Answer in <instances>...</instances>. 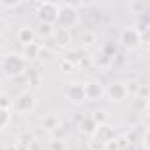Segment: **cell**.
<instances>
[{"mask_svg":"<svg viewBox=\"0 0 150 150\" xmlns=\"http://www.w3.org/2000/svg\"><path fill=\"white\" fill-rule=\"evenodd\" d=\"M88 150H106V145H103V143L97 141L96 138H90V141H88Z\"/></svg>","mask_w":150,"mask_h":150,"instance_id":"cell-23","label":"cell"},{"mask_svg":"<svg viewBox=\"0 0 150 150\" xmlns=\"http://www.w3.org/2000/svg\"><path fill=\"white\" fill-rule=\"evenodd\" d=\"M83 85H85L87 101H99V99H103V96H106V88L99 80H90Z\"/></svg>","mask_w":150,"mask_h":150,"instance_id":"cell-7","label":"cell"},{"mask_svg":"<svg viewBox=\"0 0 150 150\" xmlns=\"http://www.w3.org/2000/svg\"><path fill=\"white\" fill-rule=\"evenodd\" d=\"M28 78H30L32 85H34V87H37V81H39V72H37L35 69H30V71H28Z\"/></svg>","mask_w":150,"mask_h":150,"instance_id":"cell-25","label":"cell"},{"mask_svg":"<svg viewBox=\"0 0 150 150\" xmlns=\"http://www.w3.org/2000/svg\"><path fill=\"white\" fill-rule=\"evenodd\" d=\"M53 41L57 44V48H67L72 41V35H71V30L69 28H64V27H55V34H53Z\"/></svg>","mask_w":150,"mask_h":150,"instance_id":"cell-10","label":"cell"},{"mask_svg":"<svg viewBox=\"0 0 150 150\" xmlns=\"http://www.w3.org/2000/svg\"><path fill=\"white\" fill-rule=\"evenodd\" d=\"M67 62H71L72 65H78L80 62H83V58H85V53L81 51V50H71V51H67V57H64Z\"/></svg>","mask_w":150,"mask_h":150,"instance_id":"cell-17","label":"cell"},{"mask_svg":"<svg viewBox=\"0 0 150 150\" xmlns=\"http://www.w3.org/2000/svg\"><path fill=\"white\" fill-rule=\"evenodd\" d=\"M145 113H146V117H150V97L145 101Z\"/></svg>","mask_w":150,"mask_h":150,"instance_id":"cell-29","label":"cell"},{"mask_svg":"<svg viewBox=\"0 0 150 150\" xmlns=\"http://www.w3.org/2000/svg\"><path fill=\"white\" fill-rule=\"evenodd\" d=\"M35 37H37L35 28L27 27V25L21 27V28H18V32H16V39H18V42H21L23 46H28V44L35 42Z\"/></svg>","mask_w":150,"mask_h":150,"instance_id":"cell-11","label":"cell"},{"mask_svg":"<svg viewBox=\"0 0 150 150\" xmlns=\"http://www.w3.org/2000/svg\"><path fill=\"white\" fill-rule=\"evenodd\" d=\"M0 108H13V99H9L7 96H2V101H0Z\"/></svg>","mask_w":150,"mask_h":150,"instance_id":"cell-26","label":"cell"},{"mask_svg":"<svg viewBox=\"0 0 150 150\" xmlns=\"http://www.w3.org/2000/svg\"><path fill=\"white\" fill-rule=\"evenodd\" d=\"M106 96L111 103H122L129 97V88H127V83H122V81H115V83H110L108 88H106Z\"/></svg>","mask_w":150,"mask_h":150,"instance_id":"cell-6","label":"cell"},{"mask_svg":"<svg viewBox=\"0 0 150 150\" xmlns=\"http://www.w3.org/2000/svg\"><path fill=\"white\" fill-rule=\"evenodd\" d=\"M0 69L6 78H20L28 69V62L20 53H6L0 60Z\"/></svg>","mask_w":150,"mask_h":150,"instance_id":"cell-1","label":"cell"},{"mask_svg":"<svg viewBox=\"0 0 150 150\" xmlns=\"http://www.w3.org/2000/svg\"><path fill=\"white\" fill-rule=\"evenodd\" d=\"M80 132H83V134H87V136H94L96 134V131H97V124H96V120L92 118V117H83L81 118V122H80Z\"/></svg>","mask_w":150,"mask_h":150,"instance_id":"cell-14","label":"cell"},{"mask_svg":"<svg viewBox=\"0 0 150 150\" xmlns=\"http://www.w3.org/2000/svg\"><path fill=\"white\" fill-rule=\"evenodd\" d=\"M80 21V13L76 4H62L60 6V16H58V27L71 28L76 27Z\"/></svg>","mask_w":150,"mask_h":150,"instance_id":"cell-4","label":"cell"},{"mask_svg":"<svg viewBox=\"0 0 150 150\" xmlns=\"http://www.w3.org/2000/svg\"><path fill=\"white\" fill-rule=\"evenodd\" d=\"M141 145L145 150H150V125L143 131V136H141Z\"/></svg>","mask_w":150,"mask_h":150,"instance_id":"cell-22","label":"cell"},{"mask_svg":"<svg viewBox=\"0 0 150 150\" xmlns=\"http://www.w3.org/2000/svg\"><path fill=\"white\" fill-rule=\"evenodd\" d=\"M35 14L39 18V23L55 25V23H58L60 4H55V2H39L35 6Z\"/></svg>","mask_w":150,"mask_h":150,"instance_id":"cell-2","label":"cell"},{"mask_svg":"<svg viewBox=\"0 0 150 150\" xmlns=\"http://www.w3.org/2000/svg\"><path fill=\"white\" fill-rule=\"evenodd\" d=\"M35 103H37L35 94L32 90H23L21 94H18L13 99V111L18 113V115H27V113L34 111Z\"/></svg>","mask_w":150,"mask_h":150,"instance_id":"cell-3","label":"cell"},{"mask_svg":"<svg viewBox=\"0 0 150 150\" xmlns=\"http://www.w3.org/2000/svg\"><path fill=\"white\" fill-rule=\"evenodd\" d=\"M92 138H96V139L101 141L103 145H108L110 141H113V139L117 138V132H115V129H113L111 125L103 124V125L97 127V131H96V134H94Z\"/></svg>","mask_w":150,"mask_h":150,"instance_id":"cell-9","label":"cell"},{"mask_svg":"<svg viewBox=\"0 0 150 150\" xmlns=\"http://www.w3.org/2000/svg\"><path fill=\"white\" fill-rule=\"evenodd\" d=\"M92 118L96 120V124H97V125H103V124H108V122H106V120H108V115H106V111H103V110H101V111H99V110H97V111H94V115H92Z\"/></svg>","mask_w":150,"mask_h":150,"instance_id":"cell-21","label":"cell"},{"mask_svg":"<svg viewBox=\"0 0 150 150\" xmlns=\"http://www.w3.org/2000/svg\"><path fill=\"white\" fill-rule=\"evenodd\" d=\"M106 150H120V146H118V141H117V138H115L113 141H110V143L106 145Z\"/></svg>","mask_w":150,"mask_h":150,"instance_id":"cell-28","label":"cell"},{"mask_svg":"<svg viewBox=\"0 0 150 150\" xmlns=\"http://www.w3.org/2000/svg\"><path fill=\"white\" fill-rule=\"evenodd\" d=\"M13 115H14L13 108H0V129L2 131H6L9 127V124L13 120Z\"/></svg>","mask_w":150,"mask_h":150,"instance_id":"cell-15","label":"cell"},{"mask_svg":"<svg viewBox=\"0 0 150 150\" xmlns=\"http://www.w3.org/2000/svg\"><path fill=\"white\" fill-rule=\"evenodd\" d=\"M55 58V51L48 46V44H42V50H41V55H39V60L41 62H50Z\"/></svg>","mask_w":150,"mask_h":150,"instance_id":"cell-19","label":"cell"},{"mask_svg":"<svg viewBox=\"0 0 150 150\" xmlns=\"http://www.w3.org/2000/svg\"><path fill=\"white\" fill-rule=\"evenodd\" d=\"M65 96L71 103L74 104H81L83 101H87V96H85V85L83 83H71L65 90Z\"/></svg>","mask_w":150,"mask_h":150,"instance_id":"cell-8","label":"cell"},{"mask_svg":"<svg viewBox=\"0 0 150 150\" xmlns=\"http://www.w3.org/2000/svg\"><path fill=\"white\" fill-rule=\"evenodd\" d=\"M145 48H146V50L150 51V42H146V44H145Z\"/></svg>","mask_w":150,"mask_h":150,"instance_id":"cell-30","label":"cell"},{"mask_svg":"<svg viewBox=\"0 0 150 150\" xmlns=\"http://www.w3.org/2000/svg\"><path fill=\"white\" fill-rule=\"evenodd\" d=\"M97 41V34L94 32V30H85L83 34H81V44L83 46H90V44H94Z\"/></svg>","mask_w":150,"mask_h":150,"instance_id":"cell-18","label":"cell"},{"mask_svg":"<svg viewBox=\"0 0 150 150\" xmlns=\"http://www.w3.org/2000/svg\"><path fill=\"white\" fill-rule=\"evenodd\" d=\"M37 35H41L42 39H50V37H53V34H55V25H50V23H39V27H37Z\"/></svg>","mask_w":150,"mask_h":150,"instance_id":"cell-16","label":"cell"},{"mask_svg":"<svg viewBox=\"0 0 150 150\" xmlns=\"http://www.w3.org/2000/svg\"><path fill=\"white\" fill-rule=\"evenodd\" d=\"M48 150H67V145L64 139H51L48 143Z\"/></svg>","mask_w":150,"mask_h":150,"instance_id":"cell-20","label":"cell"},{"mask_svg":"<svg viewBox=\"0 0 150 150\" xmlns=\"http://www.w3.org/2000/svg\"><path fill=\"white\" fill-rule=\"evenodd\" d=\"M118 42L122 48L132 51V50H138L141 44H143V39H141V32L139 28H134V27H127L120 32V37H118Z\"/></svg>","mask_w":150,"mask_h":150,"instance_id":"cell-5","label":"cell"},{"mask_svg":"<svg viewBox=\"0 0 150 150\" xmlns=\"http://www.w3.org/2000/svg\"><path fill=\"white\" fill-rule=\"evenodd\" d=\"M41 50H42V44H39V42H32V44H28V46H23L21 55L25 57L27 62H34V60H39Z\"/></svg>","mask_w":150,"mask_h":150,"instance_id":"cell-12","label":"cell"},{"mask_svg":"<svg viewBox=\"0 0 150 150\" xmlns=\"http://www.w3.org/2000/svg\"><path fill=\"white\" fill-rule=\"evenodd\" d=\"M58 127H60V118H58L57 115L50 113V115H44V117L41 118V129H44L46 132H53V131H57Z\"/></svg>","mask_w":150,"mask_h":150,"instance_id":"cell-13","label":"cell"},{"mask_svg":"<svg viewBox=\"0 0 150 150\" xmlns=\"http://www.w3.org/2000/svg\"><path fill=\"white\" fill-rule=\"evenodd\" d=\"M138 96H141L143 99H148V97H150V88L141 85V87H139V90H138Z\"/></svg>","mask_w":150,"mask_h":150,"instance_id":"cell-27","label":"cell"},{"mask_svg":"<svg viewBox=\"0 0 150 150\" xmlns=\"http://www.w3.org/2000/svg\"><path fill=\"white\" fill-rule=\"evenodd\" d=\"M21 6V2H6V0H0V7L2 9H16V7H20Z\"/></svg>","mask_w":150,"mask_h":150,"instance_id":"cell-24","label":"cell"}]
</instances>
